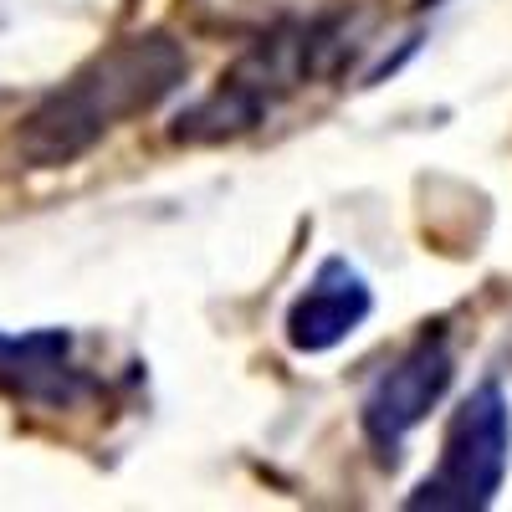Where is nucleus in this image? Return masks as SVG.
<instances>
[{"instance_id":"20e7f679","label":"nucleus","mask_w":512,"mask_h":512,"mask_svg":"<svg viewBox=\"0 0 512 512\" xmlns=\"http://www.w3.org/2000/svg\"><path fill=\"white\" fill-rule=\"evenodd\" d=\"M451 384V344L446 333H425L384 369L364 395V431L379 451H395L415 425L431 415Z\"/></svg>"},{"instance_id":"7ed1b4c3","label":"nucleus","mask_w":512,"mask_h":512,"mask_svg":"<svg viewBox=\"0 0 512 512\" xmlns=\"http://www.w3.org/2000/svg\"><path fill=\"white\" fill-rule=\"evenodd\" d=\"M323 47L328 41L318 31L308 36H272L262 41L256 52H246L231 77H221V88L210 93L190 118H180V139H226V134H241V128L262 123V113L287 98L292 88H303V82L323 67Z\"/></svg>"},{"instance_id":"39448f33","label":"nucleus","mask_w":512,"mask_h":512,"mask_svg":"<svg viewBox=\"0 0 512 512\" xmlns=\"http://www.w3.org/2000/svg\"><path fill=\"white\" fill-rule=\"evenodd\" d=\"M374 297L369 282L344 262V256H328L318 267V277L297 292V303L287 308V344L297 354H328L369 318Z\"/></svg>"},{"instance_id":"f257e3e1","label":"nucleus","mask_w":512,"mask_h":512,"mask_svg":"<svg viewBox=\"0 0 512 512\" xmlns=\"http://www.w3.org/2000/svg\"><path fill=\"white\" fill-rule=\"evenodd\" d=\"M185 52L169 36L144 31L123 36L108 52H98L82 72H72L62 88L41 103L16 134V149L36 169L72 164L98 139H108L118 123L159 108L185 82Z\"/></svg>"},{"instance_id":"f03ea898","label":"nucleus","mask_w":512,"mask_h":512,"mask_svg":"<svg viewBox=\"0 0 512 512\" xmlns=\"http://www.w3.org/2000/svg\"><path fill=\"white\" fill-rule=\"evenodd\" d=\"M507 451H512V410L497 384H482L461 400V410L446 425L441 461L425 477L405 507H431V512H477L497 497L507 477Z\"/></svg>"},{"instance_id":"423d86ee","label":"nucleus","mask_w":512,"mask_h":512,"mask_svg":"<svg viewBox=\"0 0 512 512\" xmlns=\"http://www.w3.org/2000/svg\"><path fill=\"white\" fill-rule=\"evenodd\" d=\"M0 390L36 405H72L82 395V369L72 364V333H0Z\"/></svg>"}]
</instances>
